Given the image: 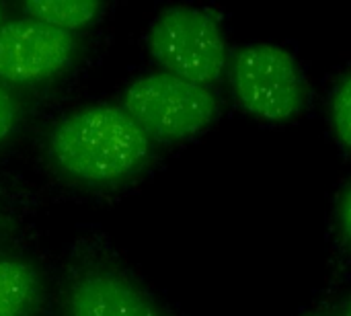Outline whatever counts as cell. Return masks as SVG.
I'll return each mask as SVG.
<instances>
[{
  "mask_svg": "<svg viewBox=\"0 0 351 316\" xmlns=\"http://www.w3.org/2000/svg\"><path fill=\"white\" fill-rule=\"evenodd\" d=\"M23 8L29 14V19H37L62 31H74L88 25L97 16L101 4L90 0H76V2L43 0V2H27Z\"/></svg>",
  "mask_w": 351,
  "mask_h": 316,
  "instance_id": "ba28073f",
  "label": "cell"
},
{
  "mask_svg": "<svg viewBox=\"0 0 351 316\" xmlns=\"http://www.w3.org/2000/svg\"><path fill=\"white\" fill-rule=\"evenodd\" d=\"M150 136L113 105L86 107L66 117L49 138L58 167L88 183H107L132 173L148 154Z\"/></svg>",
  "mask_w": 351,
  "mask_h": 316,
  "instance_id": "6da1fadb",
  "label": "cell"
},
{
  "mask_svg": "<svg viewBox=\"0 0 351 316\" xmlns=\"http://www.w3.org/2000/svg\"><path fill=\"white\" fill-rule=\"evenodd\" d=\"M148 47L165 72L195 84H210L224 72L226 41L220 23L199 8L173 6L150 27Z\"/></svg>",
  "mask_w": 351,
  "mask_h": 316,
  "instance_id": "7a4b0ae2",
  "label": "cell"
},
{
  "mask_svg": "<svg viewBox=\"0 0 351 316\" xmlns=\"http://www.w3.org/2000/svg\"><path fill=\"white\" fill-rule=\"evenodd\" d=\"M123 109L148 136L175 142L208 127L218 105L208 86L169 72H156L128 86Z\"/></svg>",
  "mask_w": 351,
  "mask_h": 316,
  "instance_id": "3957f363",
  "label": "cell"
},
{
  "mask_svg": "<svg viewBox=\"0 0 351 316\" xmlns=\"http://www.w3.org/2000/svg\"><path fill=\"white\" fill-rule=\"evenodd\" d=\"M16 123V103L12 95L0 84V142L14 130Z\"/></svg>",
  "mask_w": 351,
  "mask_h": 316,
  "instance_id": "30bf717a",
  "label": "cell"
},
{
  "mask_svg": "<svg viewBox=\"0 0 351 316\" xmlns=\"http://www.w3.org/2000/svg\"><path fill=\"white\" fill-rule=\"evenodd\" d=\"M331 125L341 144L351 150V72L341 78L331 97Z\"/></svg>",
  "mask_w": 351,
  "mask_h": 316,
  "instance_id": "9c48e42d",
  "label": "cell"
},
{
  "mask_svg": "<svg viewBox=\"0 0 351 316\" xmlns=\"http://www.w3.org/2000/svg\"><path fill=\"white\" fill-rule=\"evenodd\" d=\"M37 288L35 271L21 261H0V316H21Z\"/></svg>",
  "mask_w": 351,
  "mask_h": 316,
  "instance_id": "52a82bcc",
  "label": "cell"
},
{
  "mask_svg": "<svg viewBox=\"0 0 351 316\" xmlns=\"http://www.w3.org/2000/svg\"><path fill=\"white\" fill-rule=\"evenodd\" d=\"M346 316H351V302L348 304V311H346Z\"/></svg>",
  "mask_w": 351,
  "mask_h": 316,
  "instance_id": "7c38bea8",
  "label": "cell"
},
{
  "mask_svg": "<svg viewBox=\"0 0 351 316\" xmlns=\"http://www.w3.org/2000/svg\"><path fill=\"white\" fill-rule=\"evenodd\" d=\"M339 216H341V228H343V232H346L348 241L351 243V185H350V189L346 191L343 199H341Z\"/></svg>",
  "mask_w": 351,
  "mask_h": 316,
  "instance_id": "8fae6325",
  "label": "cell"
},
{
  "mask_svg": "<svg viewBox=\"0 0 351 316\" xmlns=\"http://www.w3.org/2000/svg\"><path fill=\"white\" fill-rule=\"evenodd\" d=\"M0 23H2V10H0ZM2 27V25H0Z\"/></svg>",
  "mask_w": 351,
  "mask_h": 316,
  "instance_id": "4fadbf2b",
  "label": "cell"
},
{
  "mask_svg": "<svg viewBox=\"0 0 351 316\" xmlns=\"http://www.w3.org/2000/svg\"><path fill=\"white\" fill-rule=\"evenodd\" d=\"M232 90L251 115L265 121L292 119L306 99V82L296 60L271 43L249 45L237 56Z\"/></svg>",
  "mask_w": 351,
  "mask_h": 316,
  "instance_id": "277c9868",
  "label": "cell"
},
{
  "mask_svg": "<svg viewBox=\"0 0 351 316\" xmlns=\"http://www.w3.org/2000/svg\"><path fill=\"white\" fill-rule=\"evenodd\" d=\"M70 316H158V313L125 280L111 274H93L72 288Z\"/></svg>",
  "mask_w": 351,
  "mask_h": 316,
  "instance_id": "8992f818",
  "label": "cell"
},
{
  "mask_svg": "<svg viewBox=\"0 0 351 316\" xmlns=\"http://www.w3.org/2000/svg\"><path fill=\"white\" fill-rule=\"evenodd\" d=\"M76 39L37 19H19L0 27V78L35 82L49 78L72 62Z\"/></svg>",
  "mask_w": 351,
  "mask_h": 316,
  "instance_id": "5b68a950",
  "label": "cell"
}]
</instances>
